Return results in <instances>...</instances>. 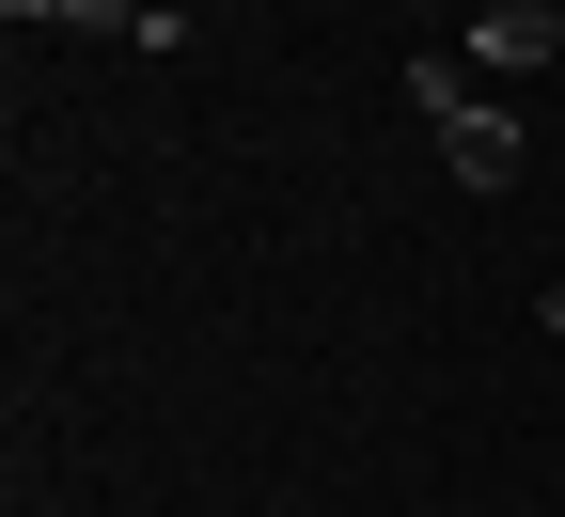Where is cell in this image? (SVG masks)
Segmentation results:
<instances>
[{"label": "cell", "instance_id": "cell-4", "mask_svg": "<svg viewBox=\"0 0 565 517\" xmlns=\"http://www.w3.org/2000/svg\"><path fill=\"white\" fill-rule=\"evenodd\" d=\"M534 330H550V345H565V282H534Z\"/></svg>", "mask_w": 565, "mask_h": 517}, {"label": "cell", "instance_id": "cell-3", "mask_svg": "<svg viewBox=\"0 0 565 517\" xmlns=\"http://www.w3.org/2000/svg\"><path fill=\"white\" fill-rule=\"evenodd\" d=\"M0 17H32V32H110V47H189V17H158V0H0Z\"/></svg>", "mask_w": 565, "mask_h": 517}, {"label": "cell", "instance_id": "cell-1", "mask_svg": "<svg viewBox=\"0 0 565 517\" xmlns=\"http://www.w3.org/2000/svg\"><path fill=\"white\" fill-rule=\"evenodd\" d=\"M408 110L440 126V158H456V189H519V126L487 110V79L456 47H408Z\"/></svg>", "mask_w": 565, "mask_h": 517}, {"label": "cell", "instance_id": "cell-2", "mask_svg": "<svg viewBox=\"0 0 565 517\" xmlns=\"http://www.w3.org/2000/svg\"><path fill=\"white\" fill-rule=\"evenodd\" d=\"M456 63H471V79H534V63H565V17H550V0H487V17L456 32Z\"/></svg>", "mask_w": 565, "mask_h": 517}]
</instances>
